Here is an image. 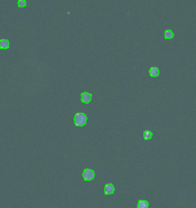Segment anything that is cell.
Here are the masks:
<instances>
[{
    "label": "cell",
    "mask_w": 196,
    "mask_h": 208,
    "mask_svg": "<svg viewBox=\"0 0 196 208\" xmlns=\"http://www.w3.org/2000/svg\"><path fill=\"white\" fill-rule=\"evenodd\" d=\"M164 38L165 39H173L174 38V33H173V30H170V29L165 30V33H164Z\"/></svg>",
    "instance_id": "cell-7"
},
{
    "label": "cell",
    "mask_w": 196,
    "mask_h": 208,
    "mask_svg": "<svg viewBox=\"0 0 196 208\" xmlns=\"http://www.w3.org/2000/svg\"><path fill=\"white\" fill-rule=\"evenodd\" d=\"M115 188L112 184H106L104 186V194L105 195H112V194H115Z\"/></svg>",
    "instance_id": "cell-4"
},
{
    "label": "cell",
    "mask_w": 196,
    "mask_h": 208,
    "mask_svg": "<svg viewBox=\"0 0 196 208\" xmlns=\"http://www.w3.org/2000/svg\"><path fill=\"white\" fill-rule=\"evenodd\" d=\"M83 179L85 180V181H91L95 178V172H94V170L92 169H89V168H86V169L83 170Z\"/></svg>",
    "instance_id": "cell-2"
},
{
    "label": "cell",
    "mask_w": 196,
    "mask_h": 208,
    "mask_svg": "<svg viewBox=\"0 0 196 208\" xmlns=\"http://www.w3.org/2000/svg\"><path fill=\"white\" fill-rule=\"evenodd\" d=\"M159 74H160V71H159L158 67L153 66V67L149 68V75H150L151 77H157V76H159Z\"/></svg>",
    "instance_id": "cell-5"
},
{
    "label": "cell",
    "mask_w": 196,
    "mask_h": 208,
    "mask_svg": "<svg viewBox=\"0 0 196 208\" xmlns=\"http://www.w3.org/2000/svg\"><path fill=\"white\" fill-rule=\"evenodd\" d=\"M81 101H82V103H85V104L90 103V102L92 101V94L89 92L81 93Z\"/></svg>",
    "instance_id": "cell-3"
},
{
    "label": "cell",
    "mask_w": 196,
    "mask_h": 208,
    "mask_svg": "<svg viewBox=\"0 0 196 208\" xmlns=\"http://www.w3.org/2000/svg\"><path fill=\"white\" fill-rule=\"evenodd\" d=\"M86 122H87V116H86L84 113L79 112V113H76V114L74 115V124L76 126H85Z\"/></svg>",
    "instance_id": "cell-1"
},
{
    "label": "cell",
    "mask_w": 196,
    "mask_h": 208,
    "mask_svg": "<svg viewBox=\"0 0 196 208\" xmlns=\"http://www.w3.org/2000/svg\"><path fill=\"white\" fill-rule=\"evenodd\" d=\"M149 203L147 200H139L137 204V208H148Z\"/></svg>",
    "instance_id": "cell-8"
},
{
    "label": "cell",
    "mask_w": 196,
    "mask_h": 208,
    "mask_svg": "<svg viewBox=\"0 0 196 208\" xmlns=\"http://www.w3.org/2000/svg\"><path fill=\"white\" fill-rule=\"evenodd\" d=\"M10 47V43L8 39H0V49H8Z\"/></svg>",
    "instance_id": "cell-6"
},
{
    "label": "cell",
    "mask_w": 196,
    "mask_h": 208,
    "mask_svg": "<svg viewBox=\"0 0 196 208\" xmlns=\"http://www.w3.org/2000/svg\"><path fill=\"white\" fill-rule=\"evenodd\" d=\"M26 0H18V7L19 8H24L25 6H26Z\"/></svg>",
    "instance_id": "cell-10"
},
{
    "label": "cell",
    "mask_w": 196,
    "mask_h": 208,
    "mask_svg": "<svg viewBox=\"0 0 196 208\" xmlns=\"http://www.w3.org/2000/svg\"><path fill=\"white\" fill-rule=\"evenodd\" d=\"M153 138V133H151V131L149 130H146L144 132V139L145 140H149V139H151Z\"/></svg>",
    "instance_id": "cell-9"
}]
</instances>
